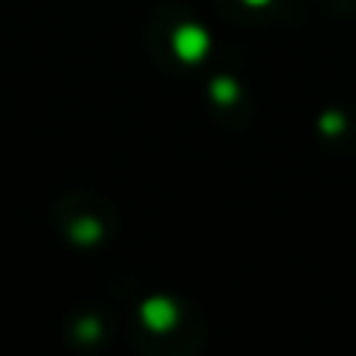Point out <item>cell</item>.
Masks as SVG:
<instances>
[{"mask_svg": "<svg viewBox=\"0 0 356 356\" xmlns=\"http://www.w3.org/2000/svg\"><path fill=\"white\" fill-rule=\"evenodd\" d=\"M172 50L181 63H200L209 54V31L194 22L178 25L172 35Z\"/></svg>", "mask_w": 356, "mask_h": 356, "instance_id": "cell-1", "label": "cell"}, {"mask_svg": "<svg viewBox=\"0 0 356 356\" xmlns=\"http://www.w3.org/2000/svg\"><path fill=\"white\" fill-rule=\"evenodd\" d=\"M141 322L150 328V332H169V328L178 322V307L169 297H150L141 307Z\"/></svg>", "mask_w": 356, "mask_h": 356, "instance_id": "cell-2", "label": "cell"}, {"mask_svg": "<svg viewBox=\"0 0 356 356\" xmlns=\"http://www.w3.org/2000/svg\"><path fill=\"white\" fill-rule=\"evenodd\" d=\"M209 94H213L216 104L232 106L234 100H238V81H234V79H216L213 88H209Z\"/></svg>", "mask_w": 356, "mask_h": 356, "instance_id": "cell-3", "label": "cell"}, {"mask_svg": "<svg viewBox=\"0 0 356 356\" xmlns=\"http://www.w3.org/2000/svg\"><path fill=\"white\" fill-rule=\"evenodd\" d=\"M97 238H100V225L94 219H79L72 225V241H79V244H91Z\"/></svg>", "mask_w": 356, "mask_h": 356, "instance_id": "cell-4", "label": "cell"}, {"mask_svg": "<svg viewBox=\"0 0 356 356\" xmlns=\"http://www.w3.org/2000/svg\"><path fill=\"white\" fill-rule=\"evenodd\" d=\"M319 125H322V131H325V135H341V131H344V116H341V113H325V116L319 119Z\"/></svg>", "mask_w": 356, "mask_h": 356, "instance_id": "cell-5", "label": "cell"}, {"mask_svg": "<svg viewBox=\"0 0 356 356\" xmlns=\"http://www.w3.org/2000/svg\"><path fill=\"white\" fill-rule=\"evenodd\" d=\"M94 332H97V322H81V334H85V338H94Z\"/></svg>", "mask_w": 356, "mask_h": 356, "instance_id": "cell-6", "label": "cell"}, {"mask_svg": "<svg viewBox=\"0 0 356 356\" xmlns=\"http://www.w3.org/2000/svg\"><path fill=\"white\" fill-rule=\"evenodd\" d=\"M247 6H266V3H272V0H244Z\"/></svg>", "mask_w": 356, "mask_h": 356, "instance_id": "cell-7", "label": "cell"}]
</instances>
